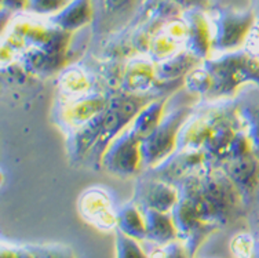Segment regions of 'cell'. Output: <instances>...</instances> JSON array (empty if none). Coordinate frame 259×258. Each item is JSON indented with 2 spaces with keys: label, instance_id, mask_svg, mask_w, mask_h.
I'll return each instance as SVG.
<instances>
[{
  "label": "cell",
  "instance_id": "cell-1",
  "mask_svg": "<svg viewBox=\"0 0 259 258\" xmlns=\"http://www.w3.org/2000/svg\"><path fill=\"white\" fill-rule=\"evenodd\" d=\"M79 209L89 223L100 229H112L117 225V213L110 199L100 189H90L80 199Z\"/></svg>",
  "mask_w": 259,
  "mask_h": 258
},
{
  "label": "cell",
  "instance_id": "cell-2",
  "mask_svg": "<svg viewBox=\"0 0 259 258\" xmlns=\"http://www.w3.org/2000/svg\"><path fill=\"white\" fill-rule=\"evenodd\" d=\"M138 137L131 130L128 134L123 135L121 138L116 139L112 148L108 149V159L105 163L109 166L110 169L117 173H133L135 166L138 164L141 155V146H137Z\"/></svg>",
  "mask_w": 259,
  "mask_h": 258
},
{
  "label": "cell",
  "instance_id": "cell-3",
  "mask_svg": "<svg viewBox=\"0 0 259 258\" xmlns=\"http://www.w3.org/2000/svg\"><path fill=\"white\" fill-rule=\"evenodd\" d=\"M138 206L141 209H150L161 213L172 211L178 202L177 191L164 182H149L141 188Z\"/></svg>",
  "mask_w": 259,
  "mask_h": 258
},
{
  "label": "cell",
  "instance_id": "cell-4",
  "mask_svg": "<svg viewBox=\"0 0 259 258\" xmlns=\"http://www.w3.org/2000/svg\"><path fill=\"white\" fill-rule=\"evenodd\" d=\"M146 224V239L153 242V244H164L175 240V229L172 215L168 213H161L156 210L142 209Z\"/></svg>",
  "mask_w": 259,
  "mask_h": 258
},
{
  "label": "cell",
  "instance_id": "cell-5",
  "mask_svg": "<svg viewBox=\"0 0 259 258\" xmlns=\"http://www.w3.org/2000/svg\"><path fill=\"white\" fill-rule=\"evenodd\" d=\"M117 229L120 232L137 239V240L146 239L145 215L138 204H124L117 211Z\"/></svg>",
  "mask_w": 259,
  "mask_h": 258
},
{
  "label": "cell",
  "instance_id": "cell-6",
  "mask_svg": "<svg viewBox=\"0 0 259 258\" xmlns=\"http://www.w3.org/2000/svg\"><path fill=\"white\" fill-rule=\"evenodd\" d=\"M116 258H149L138 243V240L127 236L117 229L116 234Z\"/></svg>",
  "mask_w": 259,
  "mask_h": 258
},
{
  "label": "cell",
  "instance_id": "cell-7",
  "mask_svg": "<svg viewBox=\"0 0 259 258\" xmlns=\"http://www.w3.org/2000/svg\"><path fill=\"white\" fill-rule=\"evenodd\" d=\"M153 73H155V70H153L152 65L146 64L145 61L140 62L130 72H127L130 89H146L150 82H152V79H153V76H155Z\"/></svg>",
  "mask_w": 259,
  "mask_h": 258
},
{
  "label": "cell",
  "instance_id": "cell-8",
  "mask_svg": "<svg viewBox=\"0 0 259 258\" xmlns=\"http://www.w3.org/2000/svg\"><path fill=\"white\" fill-rule=\"evenodd\" d=\"M149 258H189L190 254L184 243L168 242L164 244H155V247L148 253Z\"/></svg>",
  "mask_w": 259,
  "mask_h": 258
},
{
  "label": "cell",
  "instance_id": "cell-9",
  "mask_svg": "<svg viewBox=\"0 0 259 258\" xmlns=\"http://www.w3.org/2000/svg\"><path fill=\"white\" fill-rule=\"evenodd\" d=\"M230 250L236 258H252L256 250L254 238L248 234L236 235L230 243Z\"/></svg>",
  "mask_w": 259,
  "mask_h": 258
},
{
  "label": "cell",
  "instance_id": "cell-10",
  "mask_svg": "<svg viewBox=\"0 0 259 258\" xmlns=\"http://www.w3.org/2000/svg\"><path fill=\"white\" fill-rule=\"evenodd\" d=\"M57 3H60V0H35L36 9L40 11L53 10L57 7Z\"/></svg>",
  "mask_w": 259,
  "mask_h": 258
},
{
  "label": "cell",
  "instance_id": "cell-11",
  "mask_svg": "<svg viewBox=\"0 0 259 258\" xmlns=\"http://www.w3.org/2000/svg\"><path fill=\"white\" fill-rule=\"evenodd\" d=\"M2 258H18V250L15 248H7L3 246V250H2Z\"/></svg>",
  "mask_w": 259,
  "mask_h": 258
},
{
  "label": "cell",
  "instance_id": "cell-12",
  "mask_svg": "<svg viewBox=\"0 0 259 258\" xmlns=\"http://www.w3.org/2000/svg\"><path fill=\"white\" fill-rule=\"evenodd\" d=\"M109 2L113 6H121V5H123V3H124L125 0H109Z\"/></svg>",
  "mask_w": 259,
  "mask_h": 258
}]
</instances>
